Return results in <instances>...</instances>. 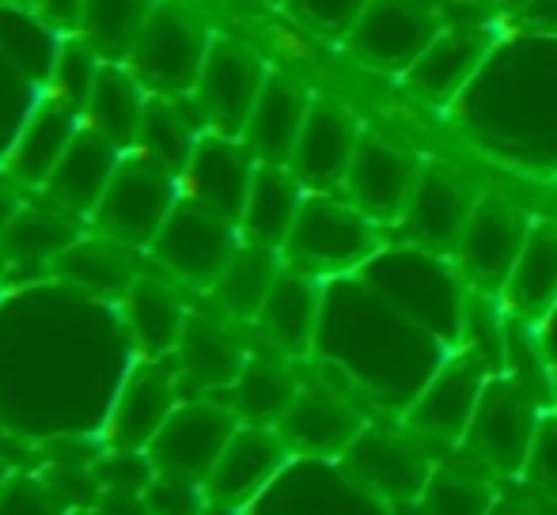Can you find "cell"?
Wrapping results in <instances>:
<instances>
[{
    "label": "cell",
    "instance_id": "obj_16",
    "mask_svg": "<svg viewBox=\"0 0 557 515\" xmlns=\"http://www.w3.org/2000/svg\"><path fill=\"white\" fill-rule=\"evenodd\" d=\"M255 171L258 160L250 155V148L239 137H224V133L206 129L183 171V198L198 201L209 213L239 224L250 198Z\"/></svg>",
    "mask_w": 557,
    "mask_h": 515
},
{
    "label": "cell",
    "instance_id": "obj_45",
    "mask_svg": "<svg viewBox=\"0 0 557 515\" xmlns=\"http://www.w3.org/2000/svg\"><path fill=\"white\" fill-rule=\"evenodd\" d=\"M15 213H20V198H15L8 186H0V236H4V228L12 224Z\"/></svg>",
    "mask_w": 557,
    "mask_h": 515
},
{
    "label": "cell",
    "instance_id": "obj_33",
    "mask_svg": "<svg viewBox=\"0 0 557 515\" xmlns=\"http://www.w3.org/2000/svg\"><path fill=\"white\" fill-rule=\"evenodd\" d=\"M285 269V254L273 251V247H258L243 239L239 251L232 254V262L224 265L221 280L213 285V296L221 303L227 318H239V323H255L258 311H262L265 296H270L273 280Z\"/></svg>",
    "mask_w": 557,
    "mask_h": 515
},
{
    "label": "cell",
    "instance_id": "obj_29",
    "mask_svg": "<svg viewBox=\"0 0 557 515\" xmlns=\"http://www.w3.org/2000/svg\"><path fill=\"white\" fill-rule=\"evenodd\" d=\"M148 96L152 91L133 76V68L125 61H103L96 88H91V99L84 106V126L103 133L111 145L129 152V148H137Z\"/></svg>",
    "mask_w": 557,
    "mask_h": 515
},
{
    "label": "cell",
    "instance_id": "obj_8",
    "mask_svg": "<svg viewBox=\"0 0 557 515\" xmlns=\"http://www.w3.org/2000/svg\"><path fill=\"white\" fill-rule=\"evenodd\" d=\"M239 224L209 213L198 201L178 198V205L171 209L168 224L160 228L148 251L168 277L183 280L190 288H213L221 280L224 265L232 262V254L239 251Z\"/></svg>",
    "mask_w": 557,
    "mask_h": 515
},
{
    "label": "cell",
    "instance_id": "obj_40",
    "mask_svg": "<svg viewBox=\"0 0 557 515\" xmlns=\"http://www.w3.org/2000/svg\"><path fill=\"white\" fill-rule=\"evenodd\" d=\"M285 4L304 27L319 30V35H326V38H342L345 42L372 0H285Z\"/></svg>",
    "mask_w": 557,
    "mask_h": 515
},
{
    "label": "cell",
    "instance_id": "obj_26",
    "mask_svg": "<svg viewBox=\"0 0 557 515\" xmlns=\"http://www.w3.org/2000/svg\"><path fill=\"white\" fill-rule=\"evenodd\" d=\"M304 198H308V190H304V183L293 171L281 167V163H258L247 209H243V221H239L243 239L258 247H273V251H285Z\"/></svg>",
    "mask_w": 557,
    "mask_h": 515
},
{
    "label": "cell",
    "instance_id": "obj_37",
    "mask_svg": "<svg viewBox=\"0 0 557 515\" xmlns=\"http://www.w3.org/2000/svg\"><path fill=\"white\" fill-rule=\"evenodd\" d=\"M418 515H490L497 504L493 481L470 466H441L418 497Z\"/></svg>",
    "mask_w": 557,
    "mask_h": 515
},
{
    "label": "cell",
    "instance_id": "obj_12",
    "mask_svg": "<svg viewBox=\"0 0 557 515\" xmlns=\"http://www.w3.org/2000/svg\"><path fill=\"white\" fill-rule=\"evenodd\" d=\"M441 30L444 20L429 0H372L357 20V27L349 30L345 46L364 65L403 76Z\"/></svg>",
    "mask_w": 557,
    "mask_h": 515
},
{
    "label": "cell",
    "instance_id": "obj_9",
    "mask_svg": "<svg viewBox=\"0 0 557 515\" xmlns=\"http://www.w3.org/2000/svg\"><path fill=\"white\" fill-rule=\"evenodd\" d=\"M239 428V417L232 405L221 402H186L175 405L156 440L148 443V459H152L156 474L171 481H206L213 474L216 459L224 455L227 440Z\"/></svg>",
    "mask_w": 557,
    "mask_h": 515
},
{
    "label": "cell",
    "instance_id": "obj_34",
    "mask_svg": "<svg viewBox=\"0 0 557 515\" xmlns=\"http://www.w3.org/2000/svg\"><path fill=\"white\" fill-rule=\"evenodd\" d=\"M175 368L178 376L190 379L201 390H227L239 379V372L247 368V353L221 326L190 318L183 341L175 349Z\"/></svg>",
    "mask_w": 557,
    "mask_h": 515
},
{
    "label": "cell",
    "instance_id": "obj_32",
    "mask_svg": "<svg viewBox=\"0 0 557 515\" xmlns=\"http://www.w3.org/2000/svg\"><path fill=\"white\" fill-rule=\"evenodd\" d=\"M81 239L76 216L50 205H20L0 236V254L8 265H53Z\"/></svg>",
    "mask_w": 557,
    "mask_h": 515
},
{
    "label": "cell",
    "instance_id": "obj_48",
    "mask_svg": "<svg viewBox=\"0 0 557 515\" xmlns=\"http://www.w3.org/2000/svg\"><path fill=\"white\" fill-rule=\"evenodd\" d=\"M4 478H8V470H4V463H0V486H4Z\"/></svg>",
    "mask_w": 557,
    "mask_h": 515
},
{
    "label": "cell",
    "instance_id": "obj_13",
    "mask_svg": "<svg viewBox=\"0 0 557 515\" xmlns=\"http://www.w3.org/2000/svg\"><path fill=\"white\" fill-rule=\"evenodd\" d=\"M418 160L406 145H398L387 133L364 129L352 155V167L345 175V198L375 224H398L410 205L413 183H418Z\"/></svg>",
    "mask_w": 557,
    "mask_h": 515
},
{
    "label": "cell",
    "instance_id": "obj_30",
    "mask_svg": "<svg viewBox=\"0 0 557 515\" xmlns=\"http://www.w3.org/2000/svg\"><path fill=\"white\" fill-rule=\"evenodd\" d=\"M206 129V114H201L194 91L190 96H148L137 148L145 155H152L160 167L175 171L183 178L194 145H198V137Z\"/></svg>",
    "mask_w": 557,
    "mask_h": 515
},
{
    "label": "cell",
    "instance_id": "obj_43",
    "mask_svg": "<svg viewBox=\"0 0 557 515\" xmlns=\"http://www.w3.org/2000/svg\"><path fill=\"white\" fill-rule=\"evenodd\" d=\"M35 12L42 23H50L53 30H81L84 0H35Z\"/></svg>",
    "mask_w": 557,
    "mask_h": 515
},
{
    "label": "cell",
    "instance_id": "obj_24",
    "mask_svg": "<svg viewBox=\"0 0 557 515\" xmlns=\"http://www.w3.org/2000/svg\"><path fill=\"white\" fill-rule=\"evenodd\" d=\"M308 111H311V96L304 91V84L285 73H270L239 140L250 148V155L258 163H281V167H288V160L296 152V140L304 133V122H308Z\"/></svg>",
    "mask_w": 557,
    "mask_h": 515
},
{
    "label": "cell",
    "instance_id": "obj_42",
    "mask_svg": "<svg viewBox=\"0 0 557 515\" xmlns=\"http://www.w3.org/2000/svg\"><path fill=\"white\" fill-rule=\"evenodd\" d=\"M528 478L535 481V489H543L550 501H557V410L546 413L539 425L535 448L528 459Z\"/></svg>",
    "mask_w": 557,
    "mask_h": 515
},
{
    "label": "cell",
    "instance_id": "obj_46",
    "mask_svg": "<svg viewBox=\"0 0 557 515\" xmlns=\"http://www.w3.org/2000/svg\"><path fill=\"white\" fill-rule=\"evenodd\" d=\"M470 4H478V8H490V12H508V15H516L523 4H528V0H470Z\"/></svg>",
    "mask_w": 557,
    "mask_h": 515
},
{
    "label": "cell",
    "instance_id": "obj_22",
    "mask_svg": "<svg viewBox=\"0 0 557 515\" xmlns=\"http://www.w3.org/2000/svg\"><path fill=\"white\" fill-rule=\"evenodd\" d=\"M368 420L360 417V410L342 398L337 390L331 387H304L296 390L293 405L288 413L281 417L277 432L288 440L293 451H304V455H319V459H331V455H342L352 440L360 436Z\"/></svg>",
    "mask_w": 557,
    "mask_h": 515
},
{
    "label": "cell",
    "instance_id": "obj_7",
    "mask_svg": "<svg viewBox=\"0 0 557 515\" xmlns=\"http://www.w3.org/2000/svg\"><path fill=\"white\" fill-rule=\"evenodd\" d=\"M500 42H505V35H500L497 20L451 23V27L444 23V30L429 42V50L403 73V88L418 103L451 111L462 99V91L482 76Z\"/></svg>",
    "mask_w": 557,
    "mask_h": 515
},
{
    "label": "cell",
    "instance_id": "obj_2",
    "mask_svg": "<svg viewBox=\"0 0 557 515\" xmlns=\"http://www.w3.org/2000/svg\"><path fill=\"white\" fill-rule=\"evenodd\" d=\"M380 224L368 221L349 198L334 193H311L304 198L300 216L293 224V236L285 243V265L311 277H349L360 273L380 254Z\"/></svg>",
    "mask_w": 557,
    "mask_h": 515
},
{
    "label": "cell",
    "instance_id": "obj_49",
    "mask_svg": "<svg viewBox=\"0 0 557 515\" xmlns=\"http://www.w3.org/2000/svg\"><path fill=\"white\" fill-rule=\"evenodd\" d=\"M30 4H35V0H30Z\"/></svg>",
    "mask_w": 557,
    "mask_h": 515
},
{
    "label": "cell",
    "instance_id": "obj_31",
    "mask_svg": "<svg viewBox=\"0 0 557 515\" xmlns=\"http://www.w3.org/2000/svg\"><path fill=\"white\" fill-rule=\"evenodd\" d=\"M61 280L81 288L91 300H122L137 280L133 265V247L117 243L111 236H81L65 254L53 262Z\"/></svg>",
    "mask_w": 557,
    "mask_h": 515
},
{
    "label": "cell",
    "instance_id": "obj_28",
    "mask_svg": "<svg viewBox=\"0 0 557 515\" xmlns=\"http://www.w3.org/2000/svg\"><path fill=\"white\" fill-rule=\"evenodd\" d=\"M505 307L516 318H546L557 307V224L535 221L528 231L520 258H516L512 273H508L505 288Z\"/></svg>",
    "mask_w": 557,
    "mask_h": 515
},
{
    "label": "cell",
    "instance_id": "obj_6",
    "mask_svg": "<svg viewBox=\"0 0 557 515\" xmlns=\"http://www.w3.org/2000/svg\"><path fill=\"white\" fill-rule=\"evenodd\" d=\"M209 46L213 38L194 15H186L183 8L156 4L125 65L152 96H190L198 88Z\"/></svg>",
    "mask_w": 557,
    "mask_h": 515
},
{
    "label": "cell",
    "instance_id": "obj_27",
    "mask_svg": "<svg viewBox=\"0 0 557 515\" xmlns=\"http://www.w3.org/2000/svg\"><path fill=\"white\" fill-rule=\"evenodd\" d=\"M122 318L125 330H129V341L140 356H175L178 341L186 334V311L183 300L171 285L156 277H137L133 288L122 296Z\"/></svg>",
    "mask_w": 557,
    "mask_h": 515
},
{
    "label": "cell",
    "instance_id": "obj_39",
    "mask_svg": "<svg viewBox=\"0 0 557 515\" xmlns=\"http://www.w3.org/2000/svg\"><path fill=\"white\" fill-rule=\"evenodd\" d=\"M152 459H148V451H129V448H114L107 459H99L96 463V481L107 489V493L114 497H125V501H133V497H140L148 486H152Z\"/></svg>",
    "mask_w": 557,
    "mask_h": 515
},
{
    "label": "cell",
    "instance_id": "obj_41",
    "mask_svg": "<svg viewBox=\"0 0 557 515\" xmlns=\"http://www.w3.org/2000/svg\"><path fill=\"white\" fill-rule=\"evenodd\" d=\"M0 515H61L58 493L30 474H8L0 486Z\"/></svg>",
    "mask_w": 557,
    "mask_h": 515
},
{
    "label": "cell",
    "instance_id": "obj_25",
    "mask_svg": "<svg viewBox=\"0 0 557 515\" xmlns=\"http://www.w3.org/2000/svg\"><path fill=\"white\" fill-rule=\"evenodd\" d=\"M117 160H122V148L111 145L103 133H96L91 126H81L73 145L61 155V163L53 167L50 183L42 186L46 198L73 216H91L99 209V201H103Z\"/></svg>",
    "mask_w": 557,
    "mask_h": 515
},
{
    "label": "cell",
    "instance_id": "obj_36",
    "mask_svg": "<svg viewBox=\"0 0 557 515\" xmlns=\"http://www.w3.org/2000/svg\"><path fill=\"white\" fill-rule=\"evenodd\" d=\"M152 8V0H84L76 35L88 38L103 61H125Z\"/></svg>",
    "mask_w": 557,
    "mask_h": 515
},
{
    "label": "cell",
    "instance_id": "obj_15",
    "mask_svg": "<svg viewBox=\"0 0 557 515\" xmlns=\"http://www.w3.org/2000/svg\"><path fill=\"white\" fill-rule=\"evenodd\" d=\"M531 224L535 221H528V213L516 209L512 201L497 198V193H482L459 247H455L462 273L485 292H500L523 243H528Z\"/></svg>",
    "mask_w": 557,
    "mask_h": 515
},
{
    "label": "cell",
    "instance_id": "obj_20",
    "mask_svg": "<svg viewBox=\"0 0 557 515\" xmlns=\"http://www.w3.org/2000/svg\"><path fill=\"white\" fill-rule=\"evenodd\" d=\"M81 126H84V114L76 106H69L65 99H58L53 91L35 99L4 152L8 178L20 186H38L42 190L50 183L53 167L61 163V155H65V148L81 133Z\"/></svg>",
    "mask_w": 557,
    "mask_h": 515
},
{
    "label": "cell",
    "instance_id": "obj_35",
    "mask_svg": "<svg viewBox=\"0 0 557 515\" xmlns=\"http://www.w3.org/2000/svg\"><path fill=\"white\" fill-rule=\"evenodd\" d=\"M300 384L293 379V372L281 368L273 361H247V368L239 372L227 394H232V413L239 417V425H270L277 428L281 417L293 405Z\"/></svg>",
    "mask_w": 557,
    "mask_h": 515
},
{
    "label": "cell",
    "instance_id": "obj_14",
    "mask_svg": "<svg viewBox=\"0 0 557 515\" xmlns=\"http://www.w3.org/2000/svg\"><path fill=\"white\" fill-rule=\"evenodd\" d=\"M265 76H270V68L262 65L255 50L232 42V38H213L198 88H194V99L206 114V126L213 133H224V137H243L250 111L262 96Z\"/></svg>",
    "mask_w": 557,
    "mask_h": 515
},
{
    "label": "cell",
    "instance_id": "obj_21",
    "mask_svg": "<svg viewBox=\"0 0 557 515\" xmlns=\"http://www.w3.org/2000/svg\"><path fill=\"white\" fill-rule=\"evenodd\" d=\"M288 455H293V448H288V440L277 428L239 425L232 440H227L224 455L216 459L213 474L206 478L209 497L227 504V508L255 501V497L281 474Z\"/></svg>",
    "mask_w": 557,
    "mask_h": 515
},
{
    "label": "cell",
    "instance_id": "obj_47",
    "mask_svg": "<svg viewBox=\"0 0 557 515\" xmlns=\"http://www.w3.org/2000/svg\"><path fill=\"white\" fill-rule=\"evenodd\" d=\"M490 515H535L528 508V504H516V501H497L490 508Z\"/></svg>",
    "mask_w": 557,
    "mask_h": 515
},
{
    "label": "cell",
    "instance_id": "obj_38",
    "mask_svg": "<svg viewBox=\"0 0 557 515\" xmlns=\"http://www.w3.org/2000/svg\"><path fill=\"white\" fill-rule=\"evenodd\" d=\"M99 68H103V58H99L88 38L84 35L61 38L58 61H53V73H50V91L84 114V106H88V99H91V88H96V80H99Z\"/></svg>",
    "mask_w": 557,
    "mask_h": 515
},
{
    "label": "cell",
    "instance_id": "obj_23",
    "mask_svg": "<svg viewBox=\"0 0 557 515\" xmlns=\"http://www.w3.org/2000/svg\"><path fill=\"white\" fill-rule=\"evenodd\" d=\"M323 303H326L323 280L285 265L281 277L273 280L270 296H265L255 323L262 326L270 346L281 349L285 356H308L319 341Z\"/></svg>",
    "mask_w": 557,
    "mask_h": 515
},
{
    "label": "cell",
    "instance_id": "obj_10",
    "mask_svg": "<svg viewBox=\"0 0 557 515\" xmlns=\"http://www.w3.org/2000/svg\"><path fill=\"white\" fill-rule=\"evenodd\" d=\"M410 432H395V428L364 425L360 436L342 451V466L364 493L383 497V501H403L413 504L425 493L429 478H433V463L421 440Z\"/></svg>",
    "mask_w": 557,
    "mask_h": 515
},
{
    "label": "cell",
    "instance_id": "obj_44",
    "mask_svg": "<svg viewBox=\"0 0 557 515\" xmlns=\"http://www.w3.org/2000/svg\"><path fill=\"white\" fill-rule=\"evenodd\" d=\"M512 20H516V27H523V30L557 35V0H528Z\"/></svg>",
    "mask_w": 557,
    "mask_h": 515
},
{
    "label": "cell",
    "instance_id": "obj_11",
    "mask_svg": "<svg viewBox=\"0 0 557 515\" xmlns=\"http://www.w3.org/2000/svg\"><path fill=\"white\" fill-rule=\"evenodd\" d=\"M490 379V361L478 349L459 346L429 372V379L413 394L406 425L429 440H462Z\"/></svg>",
    "mask_w": 557,
    "mask_h": 515
},
{
    "label": "cell",
    "instance_id": "obj_4",
    "mask_svg": "<svg viewBox=\"0 0 557 515\" xmlns=\"http://www.w3.org/2000/svg\"><path fill=\"white\" fill-rule=\"evenodd\" d=\"M375 292H383L398 311L425 326L429 334L444 341H462L470 296L451 280L444 262L433 251H403L375 254L364 265Z\"/></svg>",
    "mask_w": 557,
    "mask_h": 515
},
{
    "label": "cell",
    "instance_id": "obj_1",
    "mask_svg": "<svg viewBox=\"0 0 557 515\" xmlns=\"http://www.w3.org/2000/svg\"><path fill=\"white\" fill-rule=\"evenodd\" d=\"M451 111H467L470 126L500 133L508 140L557 137V35L528 30L516 42H500L490 65L462 91Z\"/></svg>",
    "mask_w": 557,
    "mask_h": 515
},
{
    "label": "cell",
    "instance_id": "obj_5",
    "mask_svg": "<svg viewBox=\"0 0 557 515\" xmlns=\"http://www.w3.org/2000/svg\"><path fill=\"white\" fill-rule=\"evenodd\" d=\"M543 405L528 379L497 376L482 390V402L467 428V448L482 466L497 474L528 470L531 448H535L539 425H543Z\"/></svg>",
    "mask_w": 557,
    "mask_h": 515
},
{
    "label": "cell",
    "instance_id": "obj_3",
    "mask_svg": "<svg viewBox=\"0 0 557 515\" xmlns=\"http://www.w3.org/2000/svg\"><path fill=\"white\" fill-rule=\"evenodd\" d=\"M178 198H183V178L160 167L140 148H129L117 160L103 201L91 213V224H96V231L133 247V251H148L168 224L171 209L178 205Z\"/></svg>",
    "mask_w": 557,
    "mask_h": 515
},
{
    "label": "cell",
    "instance_id": "obj_19",
    "mask_svg": "<svg viewBox=\"0 0 557 515\" xmlns=\"http://www.w3.org/2000/svg\"><path fill=\"white\" fill-rule=\"evenodd\" d=\"M478 198L482 193L459 171L447 167V163H433V167L418 171V183H413L403 224L410 228L413 243L425 247V251H455L462 231H467Z\"/></svg>",
    "mask_w": 557,
    "mask_h": 515
},
{
    "label": "cell",
    "instance_id": "obj_18",
    "mask_svg": "<svg viewBox=\"0 0 557 515\" xmlns=\"http://www.w3.org/2000/svg\"><path fill=\"white\" fill-rule=\"evenodd\" d=\"M168 361L171 356H160V361L140 356L129 368V376L122 379V387L114 390L111 417H107V443L111 448L148 451L163 420L175 413L178 368L171 372Z\"/></svg>",
    "mask_w": 557,
    "mask_h": 515
},
{
    "label": "cell",
    "instance_id": "obj_17",
    "mask_svg": "<svg viewBox=\"0 0 557 515\" xmlns=\"http://www.w3.org/2000/svg\"><path fill=\"white\" fill-rule=\"evenodd\" d=\"M360 137H364V126H360L349 106L334 103V99H311L308 122H304V133L296 140L288 171L311 193L342 190Z\"/></svg>",
    "mask_w": 557,
    "mask_h": 515
}]
</instances>
